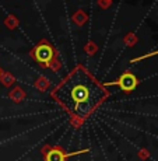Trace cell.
Returning a JSON list of instances; mask_svg holds the SVG:
<instances>
[{
	"label": "cell",
	"instance_id": "1",
	"mask_svg": "<svg viewBox=\"0 0 158 161\" xmlns=\"http://www.w3.org/2000/svg\"><path fill=\"white\" fill-rule=\"evenodd\" d=\"M56 95L70 111L84 118L105 97V92L83 70H77L60 86Z\"/></svg>",
	"mask_w": 158,
	"mask_h": 161
},
{
	"label": "cell",
	"instance_id": "2",
	"mask_svg": "<svg viewBox=\"0 0 158 161\" xmlns=\"http://www.w3.org/2000/svg\"><path fill=\"white\" fill-rule=\"evenodd\" d=\"M34 56H35V59L39 62V63L48 64V63H51V60L53 59V49H52V46L48 45V44H41L35 48Z\"/></svg>",
	"mask_w": 158,
	"mask_h": 161
},
{
	"label": "cell",
	"instance_id": "3",
	"mask_svg": "<svg viewBox=\"0 0 158 161\" xmlns=\"http://www.w3.org/2000/svg\"><path fill=\"white\" fill-rule=\"evenodd\" d=\"M105 86H119V87L122 90H125V91H132V90L136 88V86H137V79H136L132 73H125L120 76V79L117 80V81L106 83Z\"/></svg>",
	"mask_w": 158,
	"mask_h": 161
},
{
	"label": "cell",
	"instance_id": "4",
	"mask_svg": "<svg viewBox=\"0 0 158 161\" xmlns=\"http://www.w3.org/2000/svg\"><path fill=\"white\" fill-rule=\"evenodd\" d=\"M67 154H63L60 150H51L46 154V161H64Z\"/></svg>",
	"mask_w": 158,
	"mask_h": 161
},
{
	"label": "cell",
	"instance_id": "5",
	"mask_svg": "<svg viewBox=\"0 0 158 161\" xmlns=\"http://www.w3.org/2000/svg\"><path fill=\"white\" fill-rule=\"evenodd\" d=\"M0 76H2V72H0Z\"/></svg>",
	"mask_w": 158,
	"mask_h": 161
}]
</instances>
